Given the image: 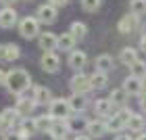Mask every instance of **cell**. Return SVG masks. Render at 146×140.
I'll return each instance as SVG.
<instances>
[{"label":"cell","mask_w":146,"mask_h":140,"mask_svg":"<svg viewBox=\"0 0 146 140\" xmlns=\"http://www.w3.org/2000/svg\"><path fill=\"white\" fill-rule=\"evenodd\" d=\"M86 132H88L90 138H100V136H104V132H107V125H104V121L94 119V121L86 123Z\"/></svg>","instance_id":"7c38bea8"},{"label":"cell","mask_w":146,"mask_h":140,"mask_svg":"<svg viewBox=\"0 0 146 140\" xmlns=\"http://www.w3.org/2000/svg\"><path fill=\"white\" fill-rule=\"evenodd\" d=\"M73 44H75V38H73L71 34H61L58 36V48L61 50H71Z\"/></svg>","instance_id":"f1b7e54d"},{"label":"cell","mask_w":146,"mask_h":140,"mask_svg":"<svg viewBox=\"0 0 146 140\" xmlns=\"http://www.w3.org/2000/svg\"><path fill=\"white\" fill-rule=\"evenodd\" d=\"M138 140H146V134H142V136H140V138H138Z\"/></svg>","instance_id":"b9f144b4"},{"label":"cell","mask_w":146,"mask_h":140,"mask_svg":"<svg viewBox=\"0 0 146 140\" xmlns=\"http://www.w3.org/2000/svg\"><path fill=\"white\" fill-rule=\"evenodd\" d=\"M140 50H142V52H146V36H142V38H140Z\"/></svg>","instance_id":"836d02e7"},{"label":"cell","mask_w":146,"mask_h":140,"mask_svg":"<svg viewBox=\"0 0 146 140\" xmlns=\"http://www.w3.org/2000/svg\"><path fill=\"white\" fill-rule=\"evenodd\" d=\"M34 121H36V130H40V132H48L50 125L54 123V119H52V115H40V117L34 119Z\"/></svg>","instance_id":"cb8c5ba5"},{"label":"cell","mask_w":146,"mask_h":140,"mask_svg":"<svg viewBox=\"0 0 146 140\" xmlns=\"http://www.w3.org/2000/svg\"><path fill=\"white\" fill-rule=\"evenodd\" d=\"M0 128H2V113H0Z\"/></svg>","instance_id":"7bdbcfd3"},{"label":"cell","mask_w":146,"mask_h":140,"mask_svg":"<svg viewBox=\"0 0 146 140\" xmlns=\"http://www.w3.org/2000/svg\"><path fill=\"white\" fill-rule=\"evenodd\" d=\"M19 34H21L23 38H27V40L40 36V21L34 19V17L21 19V23H19Z\"/></svg>","instance_id":"7a4b0ae2"},{"label":"cell","mask_w":146,"mask_h":140,"mask_svg":"<svg viewBox=\"0 0 146 140\" xmlns=\"http://www.w3.org/2000/svg\"><path fill=\"white\" fill-rule=\"evenodd\" d=\"M142 88H144V90H146V77H144V79H142Z\"/></svg>","instance_id":"60d3db41"},{"label":"cell","mask_w":146,"mask_h":140,"mask_svg":"<svg viewBox=\"0 0 146 140\" xmlns=\"http://www.w3.org/2000/svg\"><path fill=\"white\" fill-rule=\"evenodd\" d=\"M17 117H19L17 109H4L2 111V128H15Z\"/></svg>","instance_id":"ffe728a7"},{"label":"cell","mask_w":146,"mask_h":140,"mask_svg":"<svg viewBox=\"0 0 146 140\" xmlns=\"http://www.w3.org/2000/svg\"><path fill=\"white\" fill-rule=\"evenodd\" d=\"M100 4H102V0H82V9L88 13H96L100 9Z\"/></svg>","instance_id":"4dcf8cb0"},{"label":"cell","mask_w":146,"mask_h":140,"mask_svg":"<svg viewBox=\"0 0 146 140\" xmlns=\"http://www.w3.org/2000/svg\"><path fill=\"white\" fill-rule=\"evenodd\" d=\"M67 113H69V103L67 101L56 98V101L50 103V115H52V119H65V121H67Z\"/></svg>","instance_id":"8992f818"},{"label":"cell","mask_w":146,"mask_h":140,"mask_svg":"<svg viewBox=\"0 0 146 140\" xmlns=\"http://www.w3.org/2000/svg\"><path fill=\"white\" fill-rule=\"evenodd\" d=\"M119 61H121L123 65H127V67H131V65L138 61V52H136V48H131V46L123 48L121 52H119Z\"/></svg>","instance_id":"9a60e30c"},{"label":"cell","mask_w":146,"mask_h":140,"mask_svg":"<svg viewBox=\"0 0 146 140\" xmlns=\"http://www.w3.org/2000/svg\"><path fill=\"white\" fill-rule=\"evenodd\" d=\"M69 65L73 69H82L86 65V52L84 50H71L69 55Z\"/></svg>","instance_id":"ac0fdd59"},{"label":"cell","mask_w":146,"mask_h":140,"mask_svg":"<svg viewBox=\"0 0 146 140\" xmlns=\"http://www.w3.org/2000/svg\"><path fill=\"white\" fill-rule=\"evenodd\" d=\"M56 19V6L54 4H42L38 9V21H42V23H52Z\"/></svg>","instance_id":"ba28073f"},{"label":"cell","mask_w":146,"mask_h":140,"mask_svg":"<svg viewBox=\"0 0 146 140\" xmlns=\"http://www.w3.org/2000/svg\"><path fill=\"white\" fill-rule=\"evenodd\" d=\"M86 23H82V21H75V23H71V29H69V34L75 38V42L77 40H82L84 36H86Z\"/></svg>","instance_id":"4316f807"},{"label":"cell","mask_w":146,"mask_h":140,"mask_svg":"<svg viewBox=\"0 0 146 140\" xmlns=\"http://www.w3.org/2000/svg\"><path fill=\"white\" fill-rule=\"evenodd\" d=\"M40 67L44 71H48V73H54L61 67V59H58L56 52H44L42 59H40Z\"/></svg>","instance_id":"277c9868"},{"label":"cell","mask_w":146,"mask_h":140,"mask_svg":"<svg viewBox=\"0 0 146 140\" xmlns=\"http://www.w3.org/2000/svg\"><path fill=\"white\" fill-rule=\"evenodd\" d=\"M144 125H146V121L142 115H129V119L125 121V128H129L131 132H142Z\"/></svg>","instance_id":"44dd1931"},{"label":"cell","mask_w":146,"mask_h":140,"mask_svg":"<svg viewBox=\"0 0 146 140\" xmlns=\"http://www.w3.org/2000/svg\"><path fill=\"white\" fill-rule=\"evenodd\" d=\"M4 79H6V73H4L2 69H0V86H2V84H4Z\"/></svg>","instance_id":"8d00e7d4"},{"label":"cell","mask_w":146,"mask_h":140,"mask_svg":"<svg viewBox=\"0 0 146 140\" xmlns=\"http://www.w3.org/2000/svg\"><path fill=\"white\" fill-rule=\"evenodd\" d=\"M67 103H69V111H73V113H79V111L84 109V105H86L84 94H73Z\"/></svg>","instance_id":"484cf974"},{"label":"cell","mask_w":146,"mask_h":140,"mask_svg":"<svg viewBox=\"0 0 146 140\" xmlns=\"http://www.w3.org/2000/svg\"><path fill=\"white\" fill-rule=\"evenodd\" d=\"M19 57V46L17 44H2L0 46V61L2 63H11Z\"/></svg>","instance_id":"8fae6325"},{"label":"cell","mask_w":146,"mask_h":140,"mask_svg":"<svg viewBox=\"0 0 146 140\" xmlns=\"http://www.w3.org/2000/svg\"><path fill=\"white\" fill-rule=\"evenodd\" d=\"M117 27H119V31H121V34H129V31H134V29L138 27V17L129 13V15H125L121 21H119Z\"/></svg>","instance_id":"5bb4252c"},{"label":"cell","mask_w":146,"mask_h":140,"mask_svg":"<svg viewBox=\"0 0 146 140\" xmlns=\"http://www.w3.org/2000/svg\"><path fill=\"white\" fill-rule=\"evenodd\" d=\"M75 140H92V138H90V136H77Z\"/></svg>","instance_id":"ab89813d"},{"label":"cell","mask_w":146,"mask_h":140,"mask_svg":"<svg viewBox=\"0 0 146 140\" xmlns=\"http://www.w3.org/2000/svg\"><path fill=\"white\" fill-rule=\"evenodd\" d=\"M69 86H71L73 94H86V92H90V90H92L90 75H86V73H77V75H73Z\"/></svg>","instance_id":"3957f363"},{"label":"cell","mask_w":146,"mask_h":140,"mask_svg":"<svg viewBox=\"0 0 146 140\" xmlns=\"http://www.w3.org/2000/svg\"><path fill=\"white\" fill-rule=\"evenodd\" d=\"M34 107H36L34 98H19V101H17V111H19V115H27Z\"/></svg>","instance_id":"d4e9b609"},{"label":"cell","mask_w":146,"mask_h":140,"mask_svg":"<svg viewBox=\"0 0 146 140\" xmlns=\"http://www.w3.org/2000/svg\"><path fill=\"white\" fill-rule=\"evenodd\" d=\"M13 2H15V0H0V4H4V6H11Z\"/></svg>","instance_id":"74e56055"},{"label":"cell","mask_w":146,"mask_h":140,"mask_svg":"<svg viewBox=\"0 0 146 140\" xmlns=\"http://www.w3.org/2000/svg\"><path fill=\"white\" fill-rule=\"evenodd\" d=\"M129 11H131V15H136V17L146 15V0H131Z\"/></svg>","instance_id":"83f0119b"},{"label":"cell","mask_w":146,"mask_h":140,"mask_svg":"<svg viewBox=\"0 0 146 140\" xmlns=\"http://www.w3.org/2000/svg\"><path fill=\"white\" fill-rule=\"evenodd\" d=\"M6 140H23V138L19 136V132H17V134H9V136H6Z\"/></svg>","instance_id":"e575fe53"},{"label":"cell","mask_w":146,"mask_h":140,"mask_svg":"<svg viewBox=\"0 0 146 140\" xmlns=\"http://www.w3.org/2000/svg\"><path fill=\"white\" fill-rule=\"evenodd\" d=\"M48 2H50V4H54V6H61V4L67 2V0H48Z\"/></svg>","instance_id":"d590c367"},{"label":"cell","mask_w":146,"mask_h":140,"mask_svg":"<svg viewBox=\"0 0 146 140\" xmlns=\"http://www.w3.org/2000/svg\"><path fill=\"white\" fill-rule=\"evenodd\" d=\"M17 130H23L25 134H31V132L36 130V121H34V119H23V121L19 123V128H17Z\"/></svg>","instance_id":"1f68e13d"},{"label":"cell","mask_w":146,"mask_h":140,"mask_svg":"<svg viewBox=\"0 0 146 140\" xmlns=\"http://www.w3.org/2000/svg\"><path fill=\"white\" fill-rule=\"evenodd\" d=\"M113 57L111 55H100L96 59V71H102V73H107V71H111L113 69Z\"/></svg>","instance_id":"7402d4cb"},{"label":"cell","mask_w":146,"mask_h":140,"mask_svg":"<svg viewBox=\"0 0 146 140\" xmlns=\"http://www.w3.org/2000/svg\"><path fill=\"white\" fill-rule=\"evenodd\" d=\"M127 92H125L123 88H115L111 92V96H109V101H111V105H115V107H123L125 103H127Z\"/></svg>","instance_id":"2e32d148"},{"label":"cell","mask_w":146,"mask_h":140,"mask_svg":"<svg viewBox=\"0 0 146 140\" xmlns=\"http://www.w3.org/2000/svg\"><path fill=\"white\" fill-rule=\"evenodd\" d=\"M115 140H131V138H129V136H125V134H121V136H117Z\"/></svg>","instance_id":"f35d334b"},{"label":"cell","mask_w":146,"mask_h":140,"mask_svg":"<svg viewBox=\"0 0 146 140\" xmlns=\"http://www.w3.org/2000/svg\"><path fill=\"white\" fill-rule=\"evenodd\" d=\"M15 23H17V11H13L11 6H4V9L0 11V27L9 29Z\"/></svg>","instance_id":"9c48e42d"},{"label":"cell","mask_w":146,"mask_h":140,"mask_svg":"<svg viewBox=\"0 0 146 140\" xmlns=\"http://www.w3.org/2000/svg\"><path fill=\"white\" fill-rule=\"evenodd\" d=\"M107 73H102V71H94L90 75V84H92V88L94 90H100V88H104L107 86Z\"/></svg>","instance_id":"603a6c76"},{"label":"cell","mask_w":146,"mask_h":140,"mask_svg":"<svg viewBox=\"0 0 146 140\" xmlns=\"http://www.w3.org/2000/svg\"><path fill=\"white\" fill-rule=\"evenodd\" d=\"M131 75L138 77V79H144V77H146V63L138 59V61L131 65Z\"/></svg>","instance_id":"f546056e"},{"label":"cell","mask_w":146,"mask_h":140,"mask_svg":"<svg viewBox=\"0 0 146 140\" xmlns=\"http://www.w3.org/2000/svg\"><path fill=\"white\" fill-rule=\"evenodd\" d=\"M140 107H142V111H146V92L140 94Z\"/></svg>","instance_id":"d6a6232c"},{"label":"cell","mask_w":146,"mask_h":140,"mask_svg":"<svg viewBox=\"0 0 146 140\" xmlns=\"http://www.w3.org/2000/svg\"><path fill=\"white\" fill-rule=\"evenodd\" d=\"M31 98H34L36 105H48V103H52L50 90L46 88V86H36L34 92H31Z\"/></svg>","instance_id":"30bf717a"},{"label":"cell","mask_w":146,"mask_h":140,"mask_svg":"<svg viewBox=\"0 0 146 140\" xmlns=\"http://www.w3.org/2000/svg\"><path fill=\"white\" fill-rule=\"evenodd\" d=\"M4 86L9 88V92H13V94H23L25 90H29L31 77H29V73L25 69H11L6 73Z\"/></svg>","instance_id":"6da1fadb"},{"label":"cell","mask_w":146,"mask_h":140,"mask_svg":"<svg viewBox=\"0 0 146 140\" xmlns=\"http://www.w3.org/2000/svg\"><path fill=\"white\" fill-rule=\"evenodd\" d=\"M94 109L98 115H102V117H111V113H113V105L109 98H98V101L94 103Z\"/></svg>","instance_id":"e0dca14e"},{"label":"cell","mask_w":146,"mask_h":140,"mask_svg":"<svg viewBox=\"0 0 146 140\" xmlns=\"http://www.w3.org/2000/svg\"><path fill=\"white\" fill-rule=\"evenodd\" d=\"M67 132H69V121H65V119H56V121L50 125L48 134L52 136V140H65Z\"/></svg>","instance_id":"52a82bcc"},{"label":"cell","mask_w":146,"mask_h":140,"mask_svg":"<svg viewBox=\"0 0 146 140\" xmlns=\"http://www.w3.org/2000/svg\"><path fill=\"white\" fill-rule=\"evenodd\" d=\"M104 125H107V132H119V130H123V128H125V119L117 113V115H111V117H109V121L104 123Z\"/></svg>","instance_id":"d6986e66"},{"label":"cell","mask_w":146,"mask_h":140,"mask_svg":"<svg viewBox=\"0 0 146 140\" xmlns=\"http://www.w3.org/2000/svg\"><path fill=\"white\" fill-rule=\"evenodd\" d=\"M40 48L44 52H54V48H58V36L52 34V31H44V34L38 36Z\"/></svg>","instance_id":"5b68a950"},{"label":"cell","mask_w":146,"mask_h":140,"mask_svg":"<svg viewBox=\"0 0 146 140\" xmlns=\"http://www.w3.org/2000/svg\"><path fill=\"white\" fill-rule=\"evenodd\" d=\"M123 90L127 92V94H142V79H138L134 75H129V77H125V82H123Z\"/></svg>","instance_id":"4fadbf2b"}]
</instances>
